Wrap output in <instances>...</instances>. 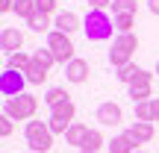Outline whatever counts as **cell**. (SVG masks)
<instances>
[{"instance_id":"cell-1","label":"cell","mask_w":159,"mask_h":153,"mask_svg":"<svg viewBox=\"0 0 159 153\" xmlns=\"http://www.w3.org/2000/svg\"><path fill=\"white\" fill-rule=\"evenodd\" d=\"M112 27H115V24L109 21V15L103 9H89V12H85L83 29H85V38H89V41H106V38H112Z\"/></svg>"},{"instance_id":"cell-2","label":"cell","mask_w":159,"mask_h":153,"mask_svg":"<svg viewBox=\"0 0 159 153\" xmlns=\"http://www.w3.org/2000/svg\"><path fill=\"white\" fill-rule=\"evenodd\" d=\"M24 138H27V147L33 153H47L53 147V130H50V124H44V121H27Z\"/></svg>"},{"instance_id":"cell-3","label":"cell","mask_w":159,"mask_h":153,"mask_svg":"<svg viewBox=\"0 0 159 153\" xmlns=\"http://www.w3.org/2000/svg\"><path fill=\"white\" fill-rule=\"evenodd\" d=\"M139 50V38L133 33H118L112 41V50H109V62L115 65V68H124V65L133 62V56H136Z\"/></svg>"},{"instance_id":"cell-4","label":"cell","mask_w":159,"mask_h":153,"mask_svg":"<svg viewBox=\"0 0 159 153\" xmlns=\"http://www.w3.org/2000/svg\"><path fill=\"white\" fill-rule=\"evenodd\" d=\"M35 112H39V97L30 94V91H24L18 97H9L6 109H3V115H9L12 121H33Z\"/></svg>"},{"instance_id":"cell-5","label":"cell","mask_w":159,"mask_h":153,"mask_svg":"<svg viewBox=\"0 0 159 153\" xmlns=\"http://www.w3.org/2000/svg\"><path fill=\"white\" fill-rule=\"evenodd\" d=\"M47 47H50V53H53V59H56L59 65H68V62H74V41H71V35H65V33H47Z\"/></svg>"},{"instance_id":"cell-6","label":"cell","mask_w":159,"mask_h":153,"mask_svg":"<svg viewBox=\"0 0 159 153\" xmlns=\"http://www.w3.org/2000/svg\"><path fill=\"white\" fill-rule=\"evenodd\" d=\"M74 118H77V106L68 100V103H62V106H53L50 109V121H47V124H50L53 136H65V133L77 124Z\"/></svg>"},{"instance_id":"cell-7","label":"cell","mask_w":159,"mask_h":153,"mask_svg":"<svg viewBox=\"0 0 159 153\" xmlns=\"http://www.w3.org/2000/svg\"><path fill=\"white\" fill-rule=\"evenodd\" d=\"M127 88H130V97H133V103L153 100V74L142 68V74H139L136 79H133V83L127 85Z\"/></svg>"},{"instance_id":"cell-8","label":"cell","mask_w":159,"mask_h":153,"mask_svg":"<svg viewBox=\"0 0 159 153\" xmlns=\"http://www.w3.org/2000/svg\"><path fill=\"white\" fill-rule=\"evenodd\" d=\"M24 85H27V77L21 74V71L15 68H6L3 74H0V94L9 100V97H18L24 94Z\"/></svg>"},{"instance_id":"cell-9","label":"cell","mask_w":159,"mask_h":153,"mask_svg":"<svg viewBox=\"0 0 159 153\" xmlns=\"http://www.w3.org/2000/svg\"><path fill=\"white\" fill-rule=\"evenodd\" d=\"M94 118L100 121L103 127H118L121 121H124V109H121L118 103H112V100H106V103H100V106H97V112H94Z\"/></svg>"},{"instance_id":"cell-10","label":"cell","mask_w":159,"mask_h":153,"mask_svg":"<svg viewBox=\"0 0 159 153\" xmlns=\"http://www.w3.org/2000/svg\"><path fill=\"white\" fill-rule=\"evenodd\" d=\"M0 47H3L6 53H18L24 47V33L18 27H3V33H0Z\"/></svg>"},{"instance_id":"cell-11","label":"cell","mask_w":159,"mask_h":153,"mask_svg":"<svg viewBox=\"0 0 159 153\" xmlns=\"http://www.w3.org/2000/svg\"><path fill=\"white\" fill-rule=\"evenodd\" d=\"M127 136H130L133 142H136V147H139V144H148L150 138L156 136V130H153V124H150V121H136V124L127 127Z\"/></svg>"},{"instance_id":"cell-12","label":"cell","mask_w":159,"mask_h":153,"mask_svg":"<svg viewBox=\"0 0 159 153\" xmlns=\"http://www.w3.org/2000/svg\"><path fill=\"white\" fill-rule=\"evenodd\" d=\"M65 79H68V83H85V79H89V62H85V59H74V62H68L65 65Z\"/></svg>"},{"instance_id":"cell-13","label":"cell","mask_w":159,"mask_h":153,"mask_svg":"<svg viewBox=\"0 0 159 153\" xmlns=\"http://www.w3.org/2000/svg\"><path fill=\"white\" fill-rule=\"evenodd\" d=\"M53 29L71 35V33H77V29H80V18L74 15V12H59V15L53 18Z\"/></svg>"},{"instance_id":"cell-14","label":"cell","mask_w":159,"mask_h":153,"mask_svg":"<svg viewBox=\"0 0 159 153\" xmlns=\"http://www.w3.org/2000/svg\"><path fill=\"white\" fill-rule=\"evenodd\" d=\"M109 153H136V142L127 136V130L109 142Z\"/></svg>"},{"instance_id":"cell-15","label":"cell","mask_w":159,"mask_h":153,"mask_svg":"<svg viewBox=\"0 0 159 153\" xmlns=\"http://www.w3.org/2000/svg\"><path fill=\"white\" fill-rule=\"evenodd\" d=\"M85 136H89V127H85V124H74L68 133H65V142L83 150V144H85Z\"/></svg>"},{"instance_id":"cell-16","label":"cell","mask_w":159,"mask_h":153,"mask_svg":"<svg viewBox=\"0 0 159 153\" xmlns=\"http://www.w3.org/2000/svg\"><path fill=\"white\" fill-rule=\"evenodd\" d=\"M24 77H27L30 85H41V83L47 79V68H44V65H39V62L33 59V62H30V68L24 71Z\"/></svg>"},{"instance_id":"cell-17","label":"cell","mask_w":159,"mask_h":153,"mask_svg":"<svg viewBox=\"0 0 159 153\" xmlns=\"http://www.w3.org/2000/svg\"><path fill=\"white\" fill-rule=\"evenodd\" d=\"M68 97H71V94H68V91L62 88V85H53V88H50V91L44 94V103H47V106L53 109V106H62V103H68Z\"/></svg>"},{"instance_id":"cell-18","label":"cell","mask_w":159,"mask_h":153,"mask_svg":"<svg viewBox=\"0 0 159 153\" xmlns=\"http://www.w3.org/2000/svg\"><path fill=\"white\" fill-rule=\"evenodd\" d=\"M27 27L33 29V33H53V29H50V27H53V21H50L47 15H39V12H35V15L27 21Z\"/></svg>"},{"instance_id":"cell-19","label":"cell","mask_w":159,"mask_h":153,"mask_svg":"<svg viewBox=\"0 0 159 153\" xmlns=\"http://www.w3.org/2000/svg\"><path fill=\"white\" fill-rule=\"evenodd\" d=\"M30 62H33V56H30V53H24V50H18V53H12L9 56V65H6V68H15V71H27L30 68Z\"/></svg>"},{"instance_id":"cell-20","label":"cell","mask_w":159,"mask_h":153,"mask_svg":"<svg viewBox=\"0 0 159 153\" xmlns=\"http://www.w3.org/2000/svg\"><path fill=\"white\" fill-rule=\"evenodd\" d=\"M15 12L18 18H24V21H30V18L35 15V0H15Z\"/></svg>"},{"instance_id":"cell-21","label":"cell","mask_w":159,"mask_h":153,"mask_svg":"<svg viewBox=\"0 0 159 153\" xmlns=\"http://www.w3.org/2000/svg\"><path fill=\"white\" fill-rule=\"evenodd\" d=\"M139 74H142V68H139V65H124V68H118V74H115V77H118V83H124V85H130L133 83V79H136Z\"/></svg>"},{"instance_id":"cell-22","label":"cell","mask_w":159,"mask_h":153,"mask_svg":"<svg viewBox=\"0 0 159 153\" xmlns=\"http://www.w3.org/2000/svg\"><path fill=\"white\" fill-rule=\"evenodd\" d=\"M103 136H100V130H89V136H85V144H83V150H89V153H97L103 147Z\"/></svg>"},{"instance_id":"cell-23","label":"cell","mask_w":159,"mask_h":153,"mask_svg":"<svg viewBox=\"0 0 159 153\" xmlns=\"http://www.w3.org/2000/svg\"><path fill=\"white\" fill-rule=\"evenodd\" d=\"M33 59H35V62H39V65H44L47 71H50L53 65H56V59H53V53H50V47H39V50L33 53Z\"/></svg>"},{"instance_id":"cell-24","label":"cell","mask_w":159,"mask_h":153,"mask_svg":"<svg viewBox=\"0 0 159 153\" xmlns=\"http://www.w3.org/2000/svg\"><path fill=\"white\" fill-rule=\"evenodd\" d=\"M115 15H136V0H112Z\"/></svg>"},{"instance_id":"cell-25","label":"cell","mask_w":159,"mask_h":153,"mask_svg":"<svg viewBox=\"0 0 159 153\" xmlns=\"http://www.w3.org/2000/svg\"><path fill=\"white\" fill-rule=\"evenodd\" d=\"M59 3H56V0H35V12H39V15H47V18H50V15H59Z\"/></svg>"},{"instance_id":"cell-26","label":"cell","mask_w":159,"mask_h":153,"mask_svg":"<svg viewBox=\"0 0 159 153\" xmlns=\"http://www.w3.org/2000/svg\"><path fill=\"white\" fill-rule=\"evenodd\" d=\"M133 24H136V15H115L118 33H133Z\"/></svg>"},{"instance_id":"cell-27","label":"cell","mask_w":159,"mask_h":153,"mask_svg":"<svg viewBox=\"0 0 159 153\" xmlns=\"http://www.w3.org/2000/svg\"><path fill=\"white\" fill-rule=\"evenodd\" d=\"M136 118H139V121H150V124H153V106H150V100L136 103Z\"/></svg>"},{"instance_id":"cell-28","label":"cell","mask_w":159,"mask_h":153,"mask_svg":"<svg viewBox=\"0 0 159 153\" xmlns=\"http://www.w3.org/2000/svg\"><path fill=\"white\" fill-rule=\"evenodd\" d=\"M12 133H15V121H12L9 115H3V118H0V136H3V138H9Z\"/></svg>"},{"instance_id":"cell-29","label":"cell","mask_w":159,"mask_h":153,"mask_svg":"<svg viewBox=\"0 0 159 153\" xmlns=\"http://www.w3.org/2000/svg\"><path fill=\"white\" fill-rule=\"evenodd\" d=\"M91 9H106V6H112V0H89Z\"/></svg>"},{"instance_id":"cell-30","label":"cell","mask_w":159,"mask_h":153,"mask_svg":"<svg viewBox=\"0 0 159 153\" xmlns=\"http://www.w3.org/2000/svg\"><path fill=\"white\" fill-rule=\"evenodd\" d=\"M0 9H3V12H12V9H15V0H0Z\"/></svg>"},{"instance_id":"cell-31","label":"cell","mask_w":159,"mask_h":153,"mask_svg":"<svg viewBox=\"0 0 159 153\" xmlns=\"http://www.w3.org/2000/svg\"><path fill=\"white\" fill-rule=\"evenodd\" d=\"M150 106H153V121H159V97L150 100Z\"/></svg>"},{"instance_id":"cell-32","label":"cell","mask_w":159,"mask_h":153,"mask_svg":"<svg viewBox=\"0 0 159 153\" xmlns=\"http://www.w3.org/2000/svg\"><path fill=\"white\" fill-rule=\"evenodd\" d=\"M148 9L153 12V15H159V0H148Z\"/></svg>"},{"instance_id":"cell-33","label":"cell","mask_w":159,"mask_h":153,"mask_svg":"<svg viewBox=\"0 0 159 153\" xmlns=\"http://www.w3.org/2000/svg\"><path fill=\"white\" fill-rule=\"evenodd\" d=\"M156 74H159V62H156Z\"/></svg>"},{"instance_id":"cell-34","label":"cell","mask_w":159,"mask_h":153,"mask_svg":"<svg viewBox=\"0 0 159 153\" xmlns=\"http://www.w3.org/2000/svg\"><path fill=\"white\" fill-rule=\"evenodd\" d=\"M80 153H89V150H80Z\"/></svg>"},{"instance_id":"cell-35","label":"cell","mask_w":159,"mask_h":153,"mask_svg":"<svg viewBox=\"0 0 159 153\" xmlns=\"http://www.w3.org/2000/svg\"><path fill=\"white\" fill-rule=\"evenodd\" d=\"M136 153H142V150H136Z\"/></svg>"},{"instance_id":"cell-36","label":"cell","mask_w":159,"mask_h":153,"mask_svg":"<svg viewBox=\"0 0 159 153\" xmlns=\"http://www.w3.org/2000/svg\"><path fill=\"white\" fill-rule=\"evenodd\" d=\"M30 153H33V150H30Z\"/></svg>"}]
</instances>
